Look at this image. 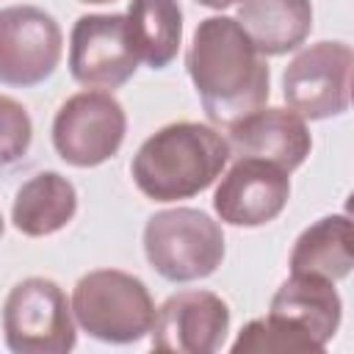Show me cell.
<instances>
[{"instance_id": "1", "label": "cell", "mask_w": 354, "mask_h": 354, "mask_svg": "<svg viewBox=\"0 0 354 354\" xmlns=\"http://www.w3.org/2000/svg\"><path fill=\"white\" fill-rule=\"evenodd\" d=\"M185 66L207 119L218 127L263 108L271 94L266 55L232 17H207L196 25Z\"/></svg>"}, {"instance_id": "2", "label": "cell", "mask_w": 354, "mask_h": 354, "mask_svg": "<svg viewBox=\"0 0 354 354\" xmlns=\"http://www.w3.org/2000/svg\"><path fill=\"white\" fill-rule=\"evenodd\" d=\"M230 160L227 138L199 122H171L136 152L130 174L152 202H180L202 194Z\"/></svg>"}, {"instance_id": "3", "label": "cell", "mask_w": 354, "mask_h": 354, "mask_svg": "<svg viewBox=\"0 0 354 354\" xmlns=\"http://www.w3.org/2000/svg\"><path fill=\"white\" fill-rule=\"evenodd\" d=\"M72 315L83 332L102 343H136L149 335L155 301L147 285L119 268H97L77 279Z\"/></svg>"}, {"instance_id": "4", "label": "cell", "mask_w": 354, "mask_h": 354, "mask_svg": "<svg viewBox=\"0 0 354 354\" xmlns=\"http://www.w3.org/2000/svg\"><path fill=\"white\" fill-rule=\"evenodd\" d=\"M147 263L169 282H196L210 277L224 260L221 224L196 207H171L147 218Z\"/></svg>"}, {"instance_id": "5", "label": "cell", "mask_w": 354, "mask_h": 354, "mask_svg": "<svg viewBox=\"0 0 354 354\" xmlns=\"http://www.w3.org/2000/svg\"><path fill=\"white\" fill-rule=\"evenodd\" d=\"M6 346L17 354H66L77 343L72 304L58 282L28 277L17 282L3 304Z\"/></svg>"}, {"instance_id": "6", "label": "cell", "mask_w": 354, "mask_h": 354, "mask_svg": "<svg viewBox=\"0 0 354 354\" xmlns=\"http://www.w3.org/2000/svg\"><path fill=\"white\" fill-rule=\"evenodd\" d=\"M354 53L346 41H315L293 55L282 75V94L304 122L332 119L351 105Z\"/></svg>"}, {"instance_id": "7", "label": "cell", "mask_w": 354, "mask_h": 354, "mask_svg": "<svg viewBox=\"0 0 354 354\" xmlns=\"http://www.w3.org/2000/svg\"><path fill=\"white\" fill-rule=\"evenodd\" d=\"M127 133L122 102L111 91H77L53 119V147L69 166L91 169L111 160Z\"/></svg>"}, {"instance_id": "8", "label": "cell", "mask_w": 354, "mask_h": 354, "mask_svg": "<svg viewBox=\"0 0 354 354\" xmlns=\"http://www.w3.org/2000/svg\"><path fill=\"white\" fill-rule=\"evenodd\" d=\"M61 53V28L44 8H0V83L19 88L44 83L55 72Z\"/></svg>"}, {"instance_id": "9", "label": "cell", "mask_w": 354, "mask_h": 354, "mask_svg": "<svg viewBox=\"0 0 354 354\" xmlns=\"http://www.w3.org/2000/svg\"><path fill=\"white\" fill-rule=\"evenodd\" d=\"M138 69V58L127 39L124 14H83L69 36L72 77L97 91L122 88Z\"/></svg>"}, {"instance_id": "10", "label": "cell", "mask_w": 354, "mask_h": 354, "mask_svg": "<svg viewBox=\"0 0 354 354\" xmlns=\"http://www.w3.org/2000/svg\"><path fill=\"white\" fill-rule=\"evenodd\" d=\"M230 332V307L213 290H177L152 321V348L163 354H210L218 351Z\"/></svg>"}, {"instance_id": "11", "label": "cell", "mask_w": 354, "mask_h": 354, "mask_svg": "<svg viewBox=\"0 0 354 354\" xmlns=\"http://www.w3.org/2000/svg\"><path fill=\"white\" fill-rule=\"evenodd\" d=\"M288 199V171L257 158H238L213 194V210L224 224L263 227L285 210Z\"/></svg>"}, {"instance_id": "12", "label": "cell", "mask_w": 354, "mask_h": 354, "mask_svg": "<svg viewBox=\"0 0 354 354\" xmlns=\"http://www.w3.org/2000/svg\"><path fill=\"white\" fill-rule=\"evenodd\" d=\"M230 155L257 158L279 166L282 171H296L310 149L313 136L307 122L290 108H257L249 116L230 124Z\"/></svg>"}, {"instance_id": "13", "label": "cell", "mask_w": 354, "mask_h": 354, "mask_svg": "<svg viewBox=\"0 0 354 354\" xmlns=\"http://www.w3.org/2000/svg\"><path fill=\"white\" fill-rule=\"evenodd\" d=\"M268 315L296 326L321 348H326L340 326L343 301L335 290V282L290 271V277L277 288Z\"/></svg>"}, {"instance_id": "14", "label": "cell", "mask_w": 354, "mask_h": 354, "mask_svg": "<svg viewBox=\"0 0 354 354\" xmlns=\"http://www.w3.org/2000/svg\"><path fill=\"white\" fill-rule=\"evenodd\" d=\"M238 25L260 55H285L304 44L313 30L310 0H243Z\"/></svg>"}, {"instance_id": "15", "label": "cell", "mask_w": 354, "mask_h": 354, "mask_svg": "<svg viewBox=\"0 0 354 354\" xmlns=\"http://www.w3.org/2000/svg\"><path fill=\"white\" fill-rule=\"evenodd\" d=\"M77 213V191L58 171H39L19 185L11 221L28 238H44L64 230Z\"/></svg>"}, {"instance_id": "16", "label": "cell", "mask_w": 354, "mask_h": 354, "mask_svg": "<svg viewBox=\"0 0 354 354\" xmlns=\"http://www.w3.org/2000/svg\"><path fill=\"white\" fill-rule=\"evenodd\" d=\"M288 266L293 274H313L329 282L346 279L354 268L351 218L346 213H335L310 224L296 238Z\"/></svg>"}, {"instance_id": "17", "label": "cell", "mask_w": 354, "mask_h": 354, "mask_svg": "<svg viewBox=\"0 0 354 354\" xmlns=\"http://www.w3.org/2000/svg\"><path fill=\"white\" fill-rule=\"evenodd\" d=\"M127 39L138 61L149 69H166L183 44V8L177 0H130Z\"/></svg>"}, {"instance_id": "18", "label": "cell", "mask_w": 354, "mask_h": 354, "mask_svg": "<svg viewBox=\"0 0 354 354\" xmlns=\"http://www.w3.org/2000/svg\"><path fill=\"white\" fill-rule=\"evenodd\" d=\"M318 354L324 351L315 340H310L304 332H299L296 326L274 318V315H266V318H254L249 321L235 343H232V354Z\"/></svg>"}, {"instance_id": "19", "label": "cell", "mask_w": 354, "mask_h": 354, "mask_svg": "<svg viewBox=\"0 0 354 354\" xmlns=\"http://www.w3.org/2000/svg\"><path fill=\"white\" fill-rule=\"evenodd\" d=\"M33 141V122L22 102L0 94V166L17 163Z\"/></svg>"}, {"instance_id": "20", "label": "cell", "mask_w": 354, "mask_h": 354, "mask_svg": "<svg viewBox=\"0 0 354 354\" xmlns=\"http://www.w3.org/2000/svg\"><path fill=\"white\" fill-rule=\"evenodd\" d=\"M196 3H199V6H205V8H218V11H221V8L235 6L238 0H196Z\"/></svg>"}, {"instance_id": "21", "label": "cell", "mask_w": 354, "mask_h": 354, "mask_svg": "<svg viewBox=\"0 0 354 354\" xmlns=\"http://www.w3.org/2000/svg\"><path fill=\"white\" fill-rule=\"evenodd\" d=\"M77 3H88V6H102V3H113V0H77Z\"/></svg>"}, {"instance_id": "22", "label": "cell", "mask_w": 354, "mask_h": 354, "mask_svg": "<svg viewBox=\"0 0 354 354\" xmlns=\"http://www.w3.org/2000/svg\"><path fill=\"white\" fill-rule=\"evenodd\" d=\"M3 230H6V224H3V216H0V235H3Z\"/></svg>"}]
</instances>
